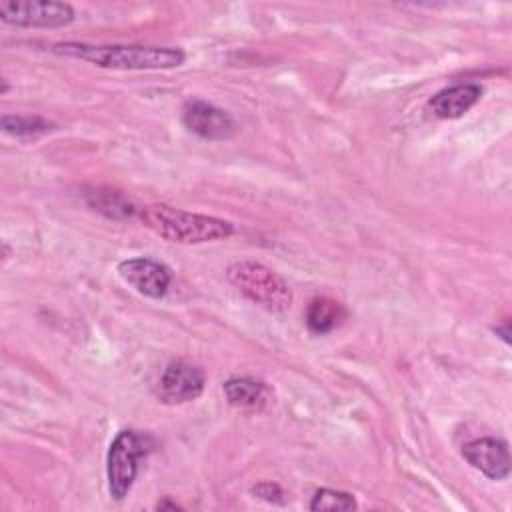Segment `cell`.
<instances>
[{
  "instance_id": "1",
  "label": "cell",
  "mask_w": 512,
  "mask_h": 512,
  "mask_svg": "<svg viewBox=\"0 0 512 512\" xmlns=\"http://www.w3.org/2000/svg\"><path fill=\"white\" fill-rule=\"evenodd\" d=\"M52 52L66 58L84 60L110 70H168L186 60L180 48L172 46H142V44H86L58 42Z\"/></svg>"
},
{
  "instance_id": "2",
  "label": "cell",
  "mask_w": 512,
  "mask_h": 512,
  "mask_svg": "<svg viewBox=\"0 0 512 512\" xmlns=\"http://www.w3.org/2000/svg\"><path fill=\"white\" fill-rule=\"evenodd\" d=\"M138 216L148 230L174 244H204L234 234L230 220L180 210L168 204H148L138 210Z\"/></svg>"
},
{
  "instance_id": "3",
  "label": "cell",
  "mask_w": 512,
  "mask_h": 512,
  "mask_svg": "<svg viewBox=\"0 0 512 512\" xmlns=\"http://www.w3.org/2000/svg\"><path fill=\"white\" fill-rule=\"evenodd\" d=\"M226 278L252 304L274 314L286 312L294 300L288 282L278 272L256 260H238L230 264Z\"/></svg>"
},
{
  "instance_id": "4",
  "label": "cell",
  "mask_w": 512,
  "mask_h": 512,
  "mask_svg": "<svg viewBox=\"0 0 512 512\" xmlns=\"http://www.w3.org/2000/svg\"><path fill=\"white\" fill-rule=\"evenodd\" d=\"M146 452V440L138 432L122 430L116 434L106 454L108 492L114 500L128 496L138 474V462Z\"/></svg>"
},
{
  "instance_id": "5",
  "label": "cell",
  "mask_w": 512,
  "mask_h": 512,
  "mask_svg": "<svg viewBox=\"0 0 512 512\" xmlns=\"http://www.w3.org/2000/svg\"><path fill=\"white\" fill-rule=\"evenodd\" d=\"M0 20L18 28H62L72 24L74 8L66 2H0Z\"/></svg>"
},
{
  "instance_id": "6",
  "label": "cell",
  "mask_w": 512,
  "mask_h": 512,
  "mask_svg": "<svg viewBox=\"0 0 512 512\" xmlns=\"http://www.w3.org/2000/svg\"><path fill=\"white\" fill-rule=\"evenodd\" d=\"M204 382V372L198 366L186 360H174L162 370L156 382V394L164 404H184L202 394Z\"/></svg>"
},
{
  "instance_id": "7",
  "label": "cell",
  "mask_w": 512,
  "mask_h": 512,
  "mask_svg": "<svg viewBox=\"0 0 512 512\" xmlns=\"http://www.w3.org/2000/svg\"><path fill=\"white\" fill-rule=\"evenodd\" d=\"M182 122L184 126L204 140H228L236 134L238 126L234 118L204 100H190L182 108Z\"/></svg>"
},
{
  "instance_id": "8",
  "label": "cell",
  "mask_w": 512,
  "mask_h": 512,
  "mask_svg": "<svg viewBox=\"0 0 512 512\" xmlns=\"http://www.w3.org/2000/svg\"><path fill=\"white\" fill-rule=\"evenodd\" d=\"M118 274L138 294L148 298H162L172 282V270L166 264L146 256L122 260L118 264Z\"/></svg>"
},
{
  "instance_id": "9",
  "label": "cell",
  "mask_w": 512,
  "mask_h": 512,
  "mask_svg": "<svg viewBox=\"0 0 512 512\" xmlns=\"http://www.w3.org/2000/svg\"><path fill=\"white\" fill-rule=\"evenodd\" d=\"M462 458L490 480H504L510 476V450L500 438H476L462 446Z\"/></svg>"
},
{
  "instance_id": "10",
  "label": "cell",
  "mask_w": 512,
  "mask_h": 512,
  "mask_svg": "<svg viewBox=\"0 0 512 512\" xmlns=\"http://www.w3.org/2000/svg\"><path fill=\"white\" fill-rule=\"evenodd\" d=\"M480 96H482L480 84H472V82L456 84L434 94L432 100L428 102V108L436 118L454 120L466 114L480 100Z\"/></svg>"
},
{
  "instance_id": "11",
  "label": "cell",
  "mask_w": 512,
  "mask_h": 512,
  "mask_svg": "<svg viewBox=\"0 0 512 512\" xmlns=\"http://www.w3.org/2000/svg\"><path fill=\"white\" fill-rule=\"evenodd\" d=\"M228 404L240 412H260L270 400V390L262 380L242 376L230 378L222 386Z\"/></svg>"
},
{
  "instance_id": "12",
  "label": "cell",
  "mask_w": 512,
  "mask_h": 512,
  "mask_svg": "<svg viewBox=\"0 0 512 512\" xmlns=\"http://www.w3.org/2000/svg\"><path fill=\"white\" fill-rule=\"evenodd\" d=\"M346 318V310L344 306L328 296H320L314 298L308 308H306V326L312 334H328L334 328H338L342 324V320Z\"/></svg>"
},
{
  "instance_id": "13",
  "label": "cell",
  "mask_w": 512,
  "mask_h": 512,
  "mask_svg": "<svg viewBox=\"0 0 512 512\" xmlns=\"http://www.w3.org/2000/svg\"><path fill=\"white\" fill-rule=\"evenodd\" d=\"M88 204L98 210L100 214L114 218V220H124L136 214V206L132 204L130 198H126L120 192L114 190H94L88 194Z\"/></svg>"
},
{
  "instance_id": "14",
  "label": "cell",
  "mask_w": 512,
  "mask_h": 512,
  "mask_svg": "<svg viewBox=\"0 0 512 512\" xmlns=\"http://www.w3.org/2000/svg\"><path fill=\"white\" fill-rule=\"evenodd\" d=\"M0 124L6 134H10L14 138H22V140L38 138V136L54 130V124L42 116H10V114H6V116H2Z\"/></svg>"
},
{
  "instance_id": "15",
  "label": "cell",
  "mask_w": 512,
  "mask_h": 512,
  "mask_svg": "<svg viewBox=\"0 0 512 512\" xmlns=\"http://www.w3.org/2000/svg\"><path fill=\"white\" fill-rule=\"evenodd\" d=\"M356 506L358 504L352 494L334 488H320L314 492L308 508L312 512H348L356 510Z\"/></svg>"
},
{
  "instance_id": "16",
  "label": "cell",
  "mask_w": 512,
  "mask_h": 512,
  "mask_svg": "<svg viewBox=\"0 0 512 512\" xmlns=\"http://www.w3.org/2000/svg\"><path fill=\"white\" fill-rule=\"evenodd\" d=\"M252 494L270 502V504H284V492L274 482H260V484L252 486Z\"/></svg>"
}]
</instances>
